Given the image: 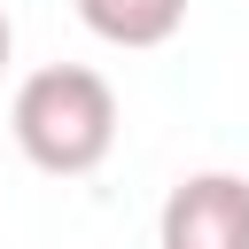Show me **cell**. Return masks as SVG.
Masks as SVG:
<instances>
[{"mask_svg":"<svg viewBox=\"0 0 249 249\" xmlns=\"http://www.w3.org/2000/svg\"><path fill=\"white\" fill-rule=\"evenodd\" d=\"M8 132H16L23 163H39L47 179H86L117 148V86L86 62H47L16 86Z\"/></svg>","mask_w":249,"mask_h":249,"instance_id":"1","label":"cell"},{"mask_svg":"<svg viewBox=\"0 0 249 249\" xmlns=\"http://www.w3.org/2000/svg\"><path fill=\"white\" fill-rule=\"evenodd\" d=\"M78 23L101 47H163L187 23V0H78Z\"/></svg>","mask_w":249,"mask_h":249,"instance_id":"3","label":"cell"},{"mask_svg":"<svg viewBox=\"0 0 249 249\" xmlns=\"http://www.w3.org/2000/svg\"><path fill=\"white\" fill-rule=\"evenodd\" d=\"M163 249H249V179L241 171H187L156 218Z\"/></svg>","mask_w":249,"mask_h":249,"instance_id":"2","label":"cell"},{"mask_svg":"<svg viewBox=\"0 0 249 249\" xmlns=\"http://www.w3.org/2000/svg\"><path fill=\"white\" fill-rule=\"evenodd\" d=\"M8 54H16V23L0 16V70H8Z\"/></svg>","mask_w":249,"mask_h":249,"instance_id":"4","label":"cell"}]
</instances>
